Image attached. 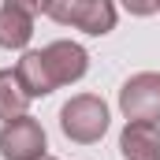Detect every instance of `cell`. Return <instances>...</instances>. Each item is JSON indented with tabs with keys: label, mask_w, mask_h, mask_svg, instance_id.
Returning <instances> with one entry per match:
<instances>
[{
	"label": "cell",
	"mask_w": 160,
	"mask_h": 160,
	"mask_svg": "<svg viewBox=\"0 0 160 160\" xmlns=\"http://www.w3.org/2000/svg\"><path fill=\"white\" fill-rule=\"evenodd\" d=\"M45 15L60 26H75L89 38H104L116 30V0H45Z\"/></svg>",
	"instance_id": "6da1fadb"
},
{
	"label": "cell",
	"mask_w": 160,
	"mask_h": 160,
	"mask_svg": "<svg viewBox=\"0 0 160 160\" xmlns=\"http://www.w3.org/2000/svg\"><path fill=\"white\" fill-rule=\"evenodd\" d=\"M60 130L63 138L78 142V145H93L104 138L108 130V104L93 93H78L60 108Z\"/></svg>",
	"instance_id": "7a4b0ae2"
},
{
	"label": "cell",
	"mask_w": 160,
	"mask_h": 160,
	"mask_svg": "<svg viewBox=\"0 0 160 160\" xmlns=\"http://www.w3.org/2000/svg\"><path fill=\"white\" fill-rule=\"evenodd\" d=\"M119 112L127 119L160 123V71H138L123 82Z\"/></svg>",
	"instance_id": "3957f363"
},
{
	"label": "cell",
	"mask_w": 160,
	"mask_h": 160,
	"mask_svg": "<svg viewBox=\"0 0 160 160\" xmlns=\"http://www.w3.org/2000/svg\"><path fill=\"white\" fill-rule=\"evenodd\" d=\"M48 149L45 142V127H41L30 112L15 116L0 127V157L4 160H41Z\"/></svg>",
	"instance_id": "277c9868"
},
{
	"label": "cell",
	"mask_w": 160,
	"mask_h": 160,
	"mask_svg": "<svg viewBox=\"0 0 160 160\" xmlns=\"http://www.w3.org/2000/svg\"><path fill=\"white\" fill-rule=\"evenodd\" d=\"M41 60H45V71H48V78H52L56 89L78 82L89 71V52L82 45H75V41H52V45H45Z\"/></svg>",
	"instance_id": "5b68a950"
},
{
	"label": "cell",
	"mask_w": 160,
	"mask_h": 160,
	"mask_svg": "<svg viewBox=\"0 0 160 160\" xmlns=\"http://www.w3.org/2000/svg\"><path fill=\"white\" fill-rule=\"evenodd\" d=\"M119 153L123 160H160V123L127 119L119 134Z\"/></svg>",
	"instance_id": "8992f818"
},
{
	"label": "cell",
	"mask_w": 160,
	"mask_h": 160,
	"mask_svg": "<svg viewBox=\"0 0 160 160\" xmlns=\"http://www.w3.org/2000/svg\"><path fill=\"white\" fill-rule=\"evenodd\" d=\"M34 38V15H26V11H19V8H0V48H8V52H19V48H26Z\"/></svg>",
	"instance_id": "52a82bcc"
},
{
	"label": "cell",
	"mask_w": 160,
	"mask_h": 160,
	"mask_svg": "<svg viewBox=\"0 0 160 160\" xmlns=\"http://www.w3.org/2000/svg\"><path fill=\"white\" fill-rule=\"evenodd\" d=\"M15 75L22 82V89L30 93V97H48L56 86L48 78V71H45V60H41V48H30V52H22L19 56V63H15Z\"/></svg>",
	"instance_id": "ba28073f"
},
{
	"label": "cell",
	"mask_w": 160,
	"mask_h": 160,
	"mask_svg": "<svg viewBox=\"0 0 160 160\" xmlns=\"http://www.w3.org/2000/svg\"><path fill=\"white\" fill-rule=\"evenodd\" d=\"M30 93L22 89V82L15 75V67H4L0 71V119H15V116H26V108H30Z\"/></svg>",
	"instance_id": "9c48e42d"
},
{
	"label": "cell",
	"mask_w": 160,
	"mask_h": 160,
	"mask_svg": "<svg viewBox=\"0 0 160 160\" xmlns=\"http://www.w3.org/2000/svg\"><path fill=\"white\" fill-rule=\"evenodd\" d=\"M119 4L130 11V15H138V19H145V15L157 11V0H119Z\"/></svg>",
	"instance_id": "30bf717a"
},
{
	"label": "cell",
	"mask_w": 160,
	"mask_h": 160,
	"mask_svg": "<svg viewBox=\"0 0 160 160\" xmlns=\"http://www.w3.org/2000/svg\"><path fill=\"white\" fill-rule=\"evenodd\" d=\"M8 8H19V11H26V15H45V0H4Z\"/></svg>",
	"instance_id": "8fae6325"
},
{
	"label": "cell",
	"mask_w": 160,
	"mask_h": 160,
	"mask_svg": "<svg viewBox=\"0 0 160 160\" xmlns=\"http://www.w3.org/2000/svg\"><path fill=\"white\" fill-rule=\"evenodd\" d=\"M41 160H56V157H48V153H45V157H41Z\"/></svg>",
	"instance_id": "7c38bea8"
},
{
	"label": "cell",
	"mask_w": 160,
	"mask_h": 160,
	"mask_svg": "<svg viewBox=\"0 0 160 160\" xmlns=\"http://www.w3.org/2000/svg\"><path fill=\"white\" fill-rule=\"evenodd\" d=\"M157 8H160V0H157Z\"/></svg>",
	"instance_id": "4fadbf2b"
}]
</instances>
